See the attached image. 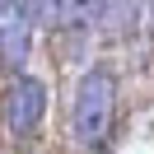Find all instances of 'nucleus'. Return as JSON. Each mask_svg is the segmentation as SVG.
Returning a JSON list of instances; mask_svg holds the SVG:
<instances>
[{
    "label": "nucleus",
    "mask_w": 154,
    "mask_h": 154,
    "mask_svg": "<svg viewBox=\"0 0 154 154\" xmlns=\"http://www.w3.org/2000/svg\"><path fill=\"white\" fill-rule=\"evenodd\" d=\"M28 33H33V14L23 0H5L0 5V61L19 70L28 61Z\"/></svg>",
    "instance_id": "obj_3"
},
{
    "label": "nucleus",
    "mask_w": 154,
    "mask_h": 154,
    "mask_svg": "<svg viewBox=\"0 0 154 154\" xmlns=\"http://www.w3.org/2000/svg\"><path fill=\"white\" fill-rule=\"evenodd\" d=\"M0 5H5V0H0Z\"/></svg>",
    "instance_id": "obj_5"
},
{
    "label": "nucleus",
    "mask_w": 154,
    "mask_h": 154,
    "mask_svg": "<svg viewBox=\"0 0 154 154\" xmlns=\"http://www.w3.org/2000/svg\"><path fill=\"white\" fill-rule=\"evenodd\" d=\"M0 112H5V126H10L14 135L38 131L42 112H47V84L33 79V75H19L10 89H5V98H0Z\"/></svg>",
    "instance_id": "obj_2"
},
{
    "label": "nucleus",
    "mask_w": 154,
    "mask_h": 154,
    "mask_svg": "<svg viewBox=\"0 0 154 154\" xmlns=\"http://www.w3.org/2000/svg\"><path fill=\"white\" fill-rule=\"evenodd\" d=\"M112 103H117V79L107 70H89L70 103V126L84 145H103L107 126H112Z\"/></svg>",
    "instance_id": "obj_1"
},
{
    "label": "nucleus",
    "mask_w": 154,
    "mask_h": 154,
    "mask_svg": "<svg viewBox=\"0 0 154 154\" xmlns=\"http://www.w3.org/2000/svg\"><path fill=\"white\" fill-rule=\"evenodd\" d=\"M42 5H47V19L56 28H89L107 14L112 0H42Z\"/></svg>",
    "instance_id": "obj_4"
}]
</instances>
